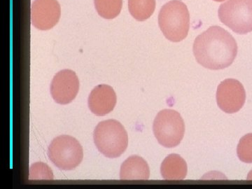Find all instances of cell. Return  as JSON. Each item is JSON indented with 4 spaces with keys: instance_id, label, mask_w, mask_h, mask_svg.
<instances>
[{
    "instance_id": "7",
    "label": "cell",
    "mask_w": 252,
    "mask_h": 189,
    "mask_svg": "<svg viewBox=\"0 0 252 189\" xmlns=\"http://www.w3.org/2000/svg\"><path fill=\"white\" fill-rule=\"evenodd\" d=\"M246 93L240 81L228 79L222 81L217 91V101L222 111L228 114L238 112L243 107Z\"/></svg>"
},
{
    "instance_id": "3",
    "label": "cell",
    "mask_w": 252,
    "mask_h": 189,
    "mask_svg": "<svg viewBox=\"0 0 252 189\" xmlns=\"http://www.w3.org/2000/svg\"><path fill=\"white\" fill-rule=\"evenodd\" d=\"M94 142L101 154L114 158L122 155L128 145V136L124 126L117 120L104 121L96 126Z\"/></svg>"
},
{
    "instance_id": "17",
    "label": "cell",
    "mask_w": 252,
    "mask_h": 189,
    "mask_svg": "<svg viewBox=\"0 0 252 189\" xmlns=\"http://www.w3.org/2000/svg\"><path fill=\"white\" fill-rule=\"evenodd\" d=\"M215 1H219V2H221V1H225V0H214Z\"/></svg>"
},
{
    "instance_id": "12",
    "label": "cell",
    "mask_w": 252,
    "mask_h": 189,
    "mask_svg": "<svg viewBox=\"0 0 252 189\" xmlns=\"http://www.w3.org/2000/svg\"><path fill=\"white\" fill-rule=\"evenodd\" d=\"M187 162L178 154H170L162 162L160 172L165 180H183L187 177Z\"/></svg>"
},
{
    "instance_id": "14",
    "label": "cell",
    "mask_w": 252,
    "mask_h": 189,
    "mask_svg": "<svg viewBox=\"0 0 252 189\" xmlns=\"http://www.w3.org/2000/svg\"><path fill=\"white\" fill-rule=\"evenodd\" d=\"M94 4L101 17L113 19L120 14L123 0H94Z\"/></svg>"
},
{
    "instance_id": "2",
    "label": "cell",
    "mask_w": 252,
    "mask_h": 189,
    "mask_svg": "<svg viewBox=\"0 0 252 189\" xmlns=\"http://www.w3.org/2000/svg\"><path fill=\"white\" fill-rule=\"evenodd\" d=\"M158 25L168 40L180 42L187 35L190 15L187 5L180 0H172L162 6L158 15Z\"/></svg>"
},
{
    "instance_id": "4",
    "label": "cell",
    "mask_w": 252,
    "mask_h": 189,
    "mask_svg": "<svg viewBox=\"0 0 252 189\" xmlns=\"http://www.w3.org/2000/svg\"><path fill=\"white\" fill-rule=\"evenodd\" d=\"M153 130L160 145L173 148L178 146L183 139L185 122L178 112L172 109H164L156 117Z\"/></svg>"
},
{
    "instance_id": "8",
    "label": "cell",
    "mask_w": 252,
    "mask_h": 189,
    "mask_svg": "<svg viewBox=\"0 0 252 189\" xmlns=\"http://www.w3.org/2000/svg\"><path fill=\"white\" fill-rule=\"evenodd\" d=\"M79 81L76 73L70 69L60 71L51 84V94L57 103H70L77 97Z\"/></svg>"
},
{
    "instance_id": "11",
    "label": "cell",
    "mask_w": 252,
    "mask_h": 189,
    "mask_svg": "<svg viewBox=\"0 0 252 189\" xmlns=\"http://www.w3.org/2000/svg\"><path fill=\"white\" fill-rule=\"evenodd\" d=\"M150 170L147 162L138 156H132L124 161L121 167L122 180H148Z\"/></svg>"
},
{
    "instance_id": "10",
    "label": "cell",
    "mask_w": 252,
    "mask_h": 189,
    "mask_svg": "<svg viewBox=\"0 0 252 189\" xmlns=\"http://www.w3.org/2000/svg\"><path fill=\"white\" fill-rule=\"evenodd\" d=\"M117 99V94L111 86L105 84L96 86L89 97V109L95 115H106L112 112Z\"/></svg>"
},
{
    "instance_id": "1",
    "label": "cell",
    "mask_w": 252,
    "mask_h": 189,
    "mask_svg": "<svg viewBox=\"0 0 252 189\" xmlns=\"http://www.w3.org/2000/svg\"><path fill=\"white\" fill-rule=\"evenodd\" d=\"M193 51L199 64L219 70L231 65L238 54V44L228 31L220 26H212L197 36Z\"/></svg>"
},
{
    "instance_id": "16",
    "label": "cell",
    "mask_w": 252,
    "mask_h": 189,
    "mask_svg": "<svg viewBox=\"0 0 252 189\" xmlns=\"http://www.w3.org/2000/svg\"><path fill=\"white\" fill-rule=\"evenodd\" d=\"M31 180H53L54 175L52 170L46 164L37 162L31 167L30 170Z\"/></svg>"
},
{
    "instance_id": "5",
    "label": "cell",
    "mask_w": 252,
    "mask_h": 189,
    "mask_svg": "<svg viewBox=\"0 0 252 189\" xmlns=\"http://www.w3.org/2000/svg\"><path fill=\"white\" fill-rule=\"evenodd\" d=\"M220 22L237 34L252 31V0H228L218 11Z\"/></svg>"
},
{
    "instance_id": "6",
    "label": "cell",
    "mask_w": 252,
    "mask_h": 189,
    "mask_svg": "<svg viewBox=\"0 0 252 189\" xmlns=\"http://www.w3.org/2000/svg\"><path fill=\"white\" fill-rule=\"evenodd\" d=\"M50 160L61 170H71L79 166L84 158L80 143L69 135L56 137L48 149Z\"/></svg>"
},
{
    "instance_id": "15",
    "label": "cell",
    "mask_w": 252,
    "mask_h": 189,
    "mask_svg": "<svg viewBox=\"0 0 252 189\" xmlns=\"http://www.w3.org/2000/svg\"><path fill=\"white\" fill-rule=\"evenodd\" d=\"M237 154L241 161L252 163V133L242 137L237 148Z\"/></svg>"
},
{
    "instance_id": "13",
    "label": "cell",
    "mask_w": 252,
    "mask_h": 189,
    "mask_svg": "<svg viewBox=\"0 0 252 189\" xmlns=\"http://www.w3.org/2000/svg\"><path fill=\"white\" fill-rule=\"evenodd\" d=\"M131 16L138 21L148 19L156 9V0H128Z\"/></svg>"
},
{
    "instance_id": "9",
    "label": "cell",
    "mask_w": 252,
    "mask_h": 189,
    "mask_svg": "<svg viewBox=\"0 0 252 189\" xmlns=\"http://www.w3.org/2000/svg\"><path fill=\"white\" fill-rule=\"evenodd\" d=\"M61 16V5L57 0H35L32 4V23L41 31L54 28Z\"/></svg>"
}]
</instances>
